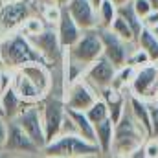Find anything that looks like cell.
<instances>
[{
    "instance_id": "obj_40",
    "label": "cell",
    "mask_w": 158,
    "mask_h": 158,
    "mask_svg": "<svg viewBox=\"0 0 158 158\" xmlns=\"http://www.w3.org/2000/svg\"><path fill=\"white\" fill-rule=\"evenodd\" d=\"M90 2H92V6H94L96 9H98V7H99V4H101V0H90Z\"/></svg>"
},
{
    "instance_id": "obj_17",
    "label": "cell",
    "mask_w": 158,
    "mask_h": 158,
    "mask_svg": "<svg viewBox=\"0 0 158 158\" xmlns=\"http://www.w3.org/2000/svg\"><path fill=\"white\" fill-rule=\"evenodd\" d=\"M11 88L19 94V98L24 103H40L44 99L40 90L20 70H11Z\"/></svg>"
},
{
    "instance_id": "obj_39",
    "label": "cell",
    "mask_w": 158,
    "mask_h": 158,
    "mask_svg": "<svg viewBox=\"0 0 158 158\" xmlns=\"http://www.w3.org/2000/svg\"><path fill=\"white\" fill-rule=\"evenodd\" d=\"M149 31H151V33H153V35H155V37H156V39H158V24H156V26H155V28H151Z\"/></svg>"
},
{
    "instance_id": "obj_45",
    "label": "cell",
    "mask_w": 158,
    "mask_h": 158,
    "mask_svg": "<svg viewBox=\"0 0 158 158\" xmlns=\"http://www.w3.org/2000/svg\"><path fill=\"white\" fill-rule=\"evenodd\" d=\"M114 158H125V156H118V155H116V156H114Z\"/></svg>"
},
{
    "instance_id": "obj_48",
    "label": "cell",
    "mask_w": 158,
    "mask_h": 158,
    "mask_svg": "<svg viewBox=\"0 0 158 158\" xmlns=\"http://www.w3.org/2000/svg\"><path fill=\"white\" fill-rule=\"evenodd\" d=\"M156 140H158V136H156Z\"/></svg>"
},
{
    "instance_id": "obj_20",
    "label": "cell",
    "mask_w": 158,
    "mask_h": 158,
    "mask_svg": "<svg viewBox=\"0 0 158 158\" xmlns=\"http://www.w3.org/2000/svg\"><path fill=\"white\" fill-rule=\"evenodd\" d=\"M28 103H24L20 98H19V94L9 86V88H6L2 94H0V107H2V110H4V118L7 119V121H11V119H15L19 114H20V110L26 107Z\"/></svg>"
},
{
    "instance_id": "obj_41",
    "label": "cell",
    "mask_w": 158,
    "mask_h": 158,
    "mask_svg": "<svg viewBox=\"0 0 158 158\" xmlns=\"http://www.w3.org/2000/svg\"><path fill=\"white\" fill-rule=\"evenodd\" d=\"M0 118H4V110H2V107H0Z\"/></svg>"
},
{
    "instance_id": "obj_42",
    "label": "cell",
    "mask_w": 158,
    "mask_h": 158,
    "mask_svg": "<svg viewBox=\"0 0 158 158\" xmlns=\"http://www.w3.org/2000/svg\"><path fill=\"white\" fill-rule=\"evenodd\" d=\"M0 68H4V64H2V59H0Z\"/></svg>"
},
{
    "instance_id": "obj_23",
    "label": "cell",
    "mask_w": 158,
    "mask_h": 158,
    "mask_svg": "<svg viewBox=\"0 0 158 158\" xmlns=\"http://www.w3.org/2000/svg\"><path fill=\"white\" fill-rule=\"evenodd\" d=\"M96 13H98V28L99 30H109L112 26V22L116 20V17H118V6H114L110 0H101Z\"/></svg>"
},
{
    "instance_id": "obj_6",
    "label": "cell",
    "mask_w": 158,
    "mask_h": 158,
    "mask_svg": "<svg viewBox=\"0 0 158 158\" xmlns=\"http://www.w3.org/2000/svg\"><path fill=\"white\" fill-rule=\"evenodd\" d=\"M31 15L33 7L30 0H7L0 4V37L19 31Z\"/></svg>"
},
{
    "instance_id": "obj_10",
    "label": "cell",
    "mask_w": 158,
    "mask_h": 158,
    "mask_svg": "<svg viewBox=\"0 0 158 158\" xmlns=\"http://www.w3.org/2000/svg\"><path fill=\"white\" fill-rule=\"evenodd\" d=\"M131 96H136L140 99L149 101L155 98L158 92V72H156V63H151L147 66H142L136 70L134 77L129 85Z\"/></svg>"
},
{
    "instance_id": "obj_15",
    "label": "cell",
    "mask_w": 158,
    "mask_h": 158,
    "mask_svg": "<svg viewBox=\"0 0 158 158\" xmlns=\"http://www.w3.org/2000/svg\"><path fill=\"white\" fill-rule=\"evenodd\" d=\"M26 77L30 79L37 88L40 90V94L46 98L48 94H52V85H53V77H52V68L46 66L44 63H30L22 68H19Z\"/></svg>"
},
{
    "instance_id": "obj_8",
    "label": "cell",
    "mask_w": 158,
    "mask_h": 158,
    "mask_svg": "<svg viewBox=\"0 0 158 158\" xmlns=\"http://www.w3.org/2000/svg\"><path fill=\"white\" fill-rule=\"evenodd\" d=\"M98 99H99V94L85 79H79L76 83L68 85L66 94L63 98L66 110H77V112H86Z\"/></svg>"
},
{
    "instance_id": "obj_7",
    "label": "cell",
    "mask_w": 158,
    "mask_h": 158,
    "mask_svg": "<svg viewBox=\"0 0 158 158\" xmlns=\"http://www.w3.org/2000/svg\"><path fill=\"white\" fill-rule=\"evenodd\" d=\"M28 39L31 42V46L37 50V53L42 57V61L46 63V66L52 68L53 64H59L63 61L64 50H63L61 42L57 39V31H55L53 26H46L40 33L31 35Z\"/></svg>"
},
{
    "instance_id": "obj_33",
    "label": "cell",
    "mask_w": 158,
    "mask_h": 158,
    "mask_svg": "<svg viewBox=\"0 0 158 158\" xmlns=\"http://www.w3.org/2000/svg\"><path fill=\"white\" fill-rule=\"evenodd\" d=\"M142 151H143V156L145 158H158V140L156 138H149V140H145Z\"/></svg>"
},
{
    "instance_id": "obj_24",
    "label": "cell",
    "mask_w": 158,
    "mask_h": 158,
    "mask_svg": "<svg viewBox=\"0 0 158 158\" xmlns=\"http://www.w3.org/2000/svg\"><path fill=\"white\" fill-rule=\"evenodd\" d=\"M136 44H138L140 50H143L149 55L151 63H158V39L149 30H145V28L142 30V33L136 39Z\"/></svg>"
},
{
    "instance_id": "obj_46",
    "label": "cell",
    "mask_w": 158,
    "mask_h": 158,
    "mask_svg": "<svg viewBox=\"0 0 158 158\" xmlns=\"http://www.w3.org/2000/svg\"><path fill=\"white\" fill-rule=\"evenodd\" d=\"M156 72H158V63H156Z\"/></svg>"
},
{
    "instance_id": "obj_14",
    "label": "cell",
    "mask_w": 158,
    "mask_h": 158,
    "mask_svg": "<svg viewBox=\"0 0 158 158\" xmlns=\"http://www.w3.org/2000/svg\"><path fill=\"white\" fill-rule=\"evenodd\" d=\"M64 9L83 31L98 28V13L90 0H68Z\"/></svg>"
},
{
    "instance_id": "obj_4",
    "label": "cell",
    "mask_w": 158,
    "mask_h": 158,
    "mask_svg": "<svg viewBox=\"0 0 158 158\" xmlns=\"http://www.w3.org/2000/svg\"><path fill=\"white\" fill-rule=\"evenodd\" d=\"M64 55L86 70L94 61H98L103 55V44L99 39L98 28L83 31V35L79 37L77 42L74 46H70L68 50H64Z\"/></svg>"
},
{
    "instance_id": "obj_34",
    "label": "cell",
    "mask_w": 158,
    "mask_h": 158,
    "mask_svg": "<svg viewBox=\"0 0 158 158\" xmlns=\"http://www.w3.org/2000/svg\"><path fill=\"white\" fill-rule=\"evenodd\" d=\"M142 24H143V28H145V30L155 28V26L158 24V11H151L147 17H143V19H142Z\"/></svg>"
},
{
    "instance_id": "obj_25",
    "label": "cell",
    "mask_w": 158,
    "mask_h": 158,
    "mask_svg": "<svg viewBox=\"0 0 158 158\" xmlns=\"http://www.w3.org/2000/svg\"><path fill=\"white\" fill-rule=\"evenodd\" d=\"M118 17H121V19L127 22V26L132 30L134 37L138 39V35H140L142 30H143V24H142V19L136 15V11H134V7H132L131 2L125 4V6H119L118 7Z\"/></svg>"
},
{
    "instance_id": "obj_36",
    "label": "cell",
    "mask_w": 158,
    "mask_h": 158,
    "mask_svg": "<svg viewBox=\"0 0 158 158\" xmlns=\"http://www.w3.org/2000/svg\"><path fill=\"white\" fill-rule=\"evenodd\" d=\"M46 2H50V4H55V6H59V7H64V6L68 4V0H46Z\"/></svg>"
},
{
    "instance_id": "obj_3",
    "label": "cell",
    "mask_w": 158,
    "mask_h": 158,
    "mask_svg": "<svg viewBox=\"0 0 158 158\" xmlns=\"http://www.w3.org/2000/svg\"><path fill=\"white\" fill-rule=\"evenodd\" d=\"M42 153L46 156L59 158H90L99 155V147L79 134H59L53 142L44 145Z\"/></svg>"
},
{
    "instance_id": "obj_11",
    "label": "cell",
    "mask_w": 158,
    "mask_h": 158,
    "mask_svg": "<svg viewBox=\"0 0 158 158\" xmlns=\"http://www.w3.org/2000/svg\"><path fill=\"white\" fill-rule=\"evenodd\" d=\"M116 70H118V68H116L110 61H107V59L101 55L98 61H94V63L85 70L83 79L99 94L101 90H105V88H109V86L114 85Z\"/></svg>"
},
{
    "instance_id": "obj_28",
    "label": "cell",
    "mask_w": 158,
    "mask_h": 158,
    "mask_svg": "<svg viewBox=\"0 0 158 158\" xmlns=\"http://www.w3.org/2000/svg\"><path fill=\"white\" fill-rule=\"evenodd\" d=\"M134 74H136V68L134 66H131V64H123V66H119L118 70H116V77H114V85L112 86H116V88H125V86H129L131 85V81L134 77Z\"/></svg>"
},
{
    "instance_id": "obj_18",
    "label": "cell",
    "mask_w": 158,
    "mask_h": 158,
    "mask_svg": "<svg viewBox=\"0 0 158 158\" xmlns=\"http://www.w3.org/2000/svg\"><path fill=\"white\" fill-rule=\"evenodd\" d=\"M99 98H101L103 103L107 105V109H109V118L112 119V123H118V119L123 116V112H125V109H127V99H129V96H125L121 88L109 86V88H105V90L99 92Z\"/></svg>"
},
{
    "instance_id": "obj_9",
    "label": "cell",
    "mask_w": 158,
    "mask_h": 158,
    "mask_svg": "<svg viewBox=\"0 0 158 158\" xmlns=\"http://www.w3.org/2000/svg\"><path fill=\"white\" fill-rule=\"evenodd\" d=\"M11 121H17L19 127L33 140V143L39 147L40 151L46 145V138H44V129H42V119H40V109L39 103H28L20 114Z\"/></svg>"
},
{
    "instance_id": "obj_16",
    "label": "cell",
    "mask_w": 158,
    "mask_h": 158,
    "mask_svg": "<svg viewBox=\"0 0 158 158\" xmlns=\"http://www.w3.org/2000/svg\"><path fill=\"white\" fill-rule=\"evenodd\" d=\"M55 31H57V39L61 42L63 50H68L70 46H74L79 40V37L83 35V30L74 22V19L68 15V11L64 7L61 9V17L55 24Z\"/></svg>"
},
{
    "instance_id": "obj_12",
    "label": "cell",
    "mask_w": 158,
    "mask_h": 158,
    "mask_svg": "<svg viewBox=\"0 0 158 158\" xmlns=\"http://www.w3.org/2000/svg\"><path fill=\"white\" fill-rule=\"evenodd\" d=\"M98 33H99V39H101V44H103V57L107 61H110L116 68L123 66L127 63L129 53H131L129 42L116 37L110 30H99L98 28Z\"/></svg>"
},
{
    "instance_id": "obj_1",
    "label": "cell",
    "mask_w": 158,
    "mask_h": 158,
    "mask_svg": "<svg viewBox=\"0 0 158 158\" xmlns=\"http://www.w3.org/2000/svg\"><path fill=\"white\" fill-rule=\"evenodd\" d=\"M0 59L4 68L7 70H19L30 63H44L37 50L31 46L30 39L20 31H13L6 37H0Z\"/></svg>"
},
{
    "instance_id": "obj_5",
    "label": "cell",
    "mask_w": 158,
    "mask_h": 158,
    "mask_svg": "<svg viewBox=\"0 0 158 158\" xmlns=\"http://www.w3.org/2000/svg\"><path fill=\"white\" fill-rule=\"evenodd\" d=\"M39 109L42 129H44V138H46V143H50L61 134V127H63V121L66 116V107H64L63 98L48 94L39 103Z\"/></svg>"
},
{
    "instance_id": "obj_19",
    "label": "cell",
    "mask_w": 158,
    "mask_h": 158,
    "mask_svg": "<svg viewBox=\"0 0 158 158\" xmlns=\"http://www.w3.org/2000/svg\"><path fill=\"white\" fill-rule=\"evenodd\" d=\"M127 109L131 112V116L134 118V121L145 131V134L151 138V116H149V107L145 99H140L136 96H129L127 99Z\"/></svg>"
},
{
    "instance_id": "obj_37",
    "label": "cell",
    "mask_w": 158,
    "mask_h": 158,
    "mask_svg": "<svg viewBox=\"0 0 158 158\" xmlns=\"http://www.w3.org/2000/svg\"><path fill=\"white\" fill-rule=\"evenodd\" d=\"M110 2H112V4H114V6H125V4H129V2H131V0H110Z\"/></svg>"
},
{
    "instance_id": "obj_49",
    "label": "cell",
    "mask_w": 158,
    "mask_h": 158,
    "mask_svg": "<svg viewBox=\"0 0 158 158\" xmlns=\"http://www.w3.org/2000/svg\"><path fill=\"white\" fill-rule=\"evenodd\" d=\"M0 70H2V68H0Z\"/></svg>"
},
{
    "instance_id": "obj_22",
    "label": "cell",
    "mask_w": 158,
    "mask_h": 158,
    "mask_svg": "<svg viewBox=\"0 0 158 158\" xmlns=\"http://www.w3.org/2000/svg\"><path fill=\"white\" fill-rule=\"evenodd\" d=\"M66 114L76 125V131L81 138H85L86 142L96 143V132H94V125L90 123V119L86 118L85 112H77V110H66Z\"/></svg>"
},
{
    "instance_id": "obj_47",
    "label": "cell",
    "mask_w": 158,
    "mask_h": 158,
    "mask_svg": "<svg viewBox=\"0 0 158 158\" xmlns=\"http://www.w3.org/2000/svg\"><path fill=\"white\" fill-rule=\"evenodd\" d=\"M19 158H24V156H19Z\"/></svg>"
},
{
    "instance_id": "obj_2",
    "label": "cell",
    "mask_w": 158,
    "mask_h": 158,
    "mask_svg": "<svg viewBox=\"0 0 158 158\" xmlns=\"http://www.w3.org/2000/svg\"><path fill=\"white\" fill-rule=\"evenodd\" d=\"M147 138L149 136L145 134V131L134 121L129 109H125V112L118 119V123H114V140H112L110 151H114V155H118V156L127 158L134 151L142 149Z\"/></svg>"
},
{
    "instance_id": "obj_31",
    "label": "cell",
    "mask_w": 158,
    "mask_h": 158,
    "mask_svg": "<svg viewBox=\"0 0 158 158\" xmlns=\"http://www.w3.org/2000/svg\"><path fill=\"white\" fill-rule=\"evenodd\" d=\"M149 116H151V138L158 136V101H147Z\"/></svg>"
},
{
    "instance_id": "obj_29",
    "label": "cell",
    "mask_w": 158,
    "mask_h": 158,
    "mask_svg": "<svg viewBox=\"0 0 158 158\" xmlns=\"http://www.w3.org/2000/svg\"><path fill=\"white\" fill-rule=\"evenodd\" d=\"M46 28V22L40 19V17H35V15H31L22 26H20V33L22 35H26V37H31V35H37V33H40L42 30Z\"/></svg>"
},
{
    "instance_id": "obj_30",
    "label": "cell",
    "mask_w": 158,
    "mask_h": 158,
    "mask_svg": "<svg viewBox=\"0 0 158 158\" xmlns=\"http://www.w3.org/2000/svg\"><path fill=\"white\" fill-rule=\"evenodd\" d=\"M125 64H131V66H134V68L138 70V68H142V66L151 64V59H149V55H147L143 50H140V48L136 46L134 50H131V53H129Z\"/></svg>"
},
{
    "instance_id": "obj_27",
    "label": "cell",
    "mask_w": 158,
    "mask_h": 158,
    "mask_svg": "<svg viewBox=\"0 0 158 158\" xmlns=\"http://www.w3.org/2000/svg\"><path fill=\"white\" fill-rule=\"evenodd\" d=\"M86 118L90 119V123L92 125H96V123H101V121H105V119H109V109H107V105L103 103V99L99 98L86 112Z\"/></svg>"
},
{
    "instance_id": "obj_13",
    "label": "cell",
    "mask_w": 158,
    "mask_h": 158,
    "mask_svg": "<svg viewBox=\"0 0 158 158\" xmlns=\"http://www.w3.org/2000/svg\"><path fill=\"white\" fill-rule=\"evenodd\" d=\"M40 149L33 143V140L19 127L17 121H7V140H6V147L4 153H11V155H37Z\"/></svg>"
},
{
    "instance_id": "obj_35",
    "label": "cell",
    "mask_w": 158,
    "mask_h": 158,
    "mask_svg": "<svg viewBox=\"0 0 158 158\" xmlns=\"http://www.w3.org/2000/svg\"><path fill=\"white\" fill-rule=\"evenodd\" d=\"M6 140H7V119L0 118V153H4Z\"/></svg>"
},
{
    "instance_id": "obj_32",
    "label": "cell",
    "mask_w": 158,
    "mask_h": 158,
    "mask_svg": "<svg viewBox=\"0 0 158 158\" xmlns=\"http://www.w3.org/2000/svg\"><path fill=\"white\" fill-rule=\"evenodd\" d=\"M131 4H132V7H134V11H136V15L140 17V19H143V17H147L151 11H153V7H151V4L147 2V0H131Z\"/></svg>"
},
{
    "instance_id": "obj_26",
    "label": "cell",
    "mask_w": 158,
    "mask_h": 158,
    "mask_svg": "<svg viewBox=\"0 0 158 158\" xmlns=\"http://www.w3.org/2000/svg\"><path fill=\"white\" fill-rule=\"evenodd\" d=\"M116 37H119L121 40H125V42H129V44H132V42H136V37H134V33H132V30L127 26V22L121 19V17H116V20L112 22V26L109 28Z\"/></svg>"
},
{
    "instance_id": "obj_38",
    "label": "cell",
    "mask_w": 158,
    "mask_h": 158,
    "mask_svg": "<svg viewBox=\"0 0 158 158\" xmlns=\"http://www.w3.org/2000/svg\"><path fill=\"white\" fill-rule=\"evenodd\" d=\"M149 4H151V7H153V11H158V0H147Z\"/></svg>"
},
{
    "instance_id": "obj_21",
    "label": "cell",
    "mask_w": 158,
    "mask_h": 158,
    "mask_svg": "<svg viewBox=\"0 0 158 158\" xmlns=\"http://www.w3.org/2000/svg\"><path fill=\"white\" fill-rule=\"evenodd\" d=\"M96 132V145L99 147V153H110L112 149V140H114V123L112 119H105L101 123L94 125Z\"/></svg>"
},
{
    "instance_id": "obj_43",
    "label": "cell",
    "mask_w": 158,
    "mask_h": 158,
    "mask_svg": "<svg viewBox=\"0 0 158 158\" xmlns=\"http://www.w3.org/2000/svg\"><path fill=\"white\" fill-rule=\"evenodd\" d=\"M44 158H59V156H44Z\"/></svg>"
},
{
    "instance_id": "obj_44",
    "label": "cell",
    "mask_w": 158,
    "mask_h": 158,
    "mask_svg": "<svg viewBox=\"0 0 158 158\" xmlns=\"http://www.w3.org/2000/svg\"><path fill=\"white\" fill-rule=\"evenodd\" d=\"M4 2H7V0H0V4H4Z\"/></svg>"
}]
</instances>
